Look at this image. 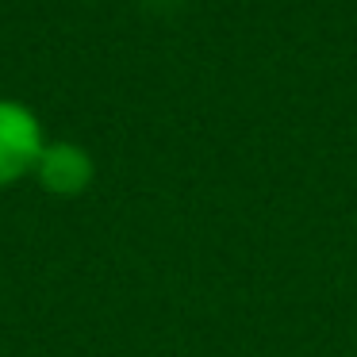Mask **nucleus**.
Listing matches in <instances>:
<instances>
[{
    "label": "nucleus",
    "instance_id": "obj_1",
    "mask_svg": "<svg viewBox=\"0 0 357 357\" xmlns=\"http://www.w3.org/2000/svg\"><path fill=\"white\" fill-rule=\"evenodd\" d=\"M43 146H47V135L31 104L0 96V188H12L31 177Z\"/></svg>",
    "mask_w": 357,
    "mask_h": 357
},
{
    "label": "nucleus",
    "instance_id": "obj_2",
    "mask_svg": "<svg viewBox=\"0 0 357 357\" xmlns=\"http://www.w3.org/2000/svg\"><path fill=\"white\" fill-rule=\"evenodd\" d=\"M35 181H39L43 192L58 196V200H73V196L89 192L96 181V162L81 142H70V139H58L43 146L39 162H35Z\"/></svg>",
    "mask_w": 357,
    "mask_h": 357
}]
</instances>
